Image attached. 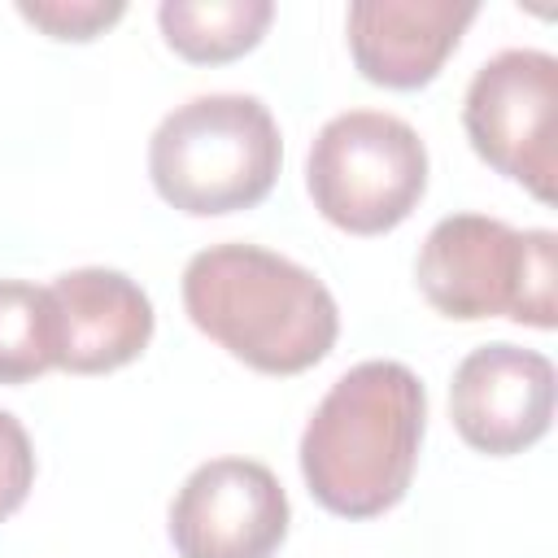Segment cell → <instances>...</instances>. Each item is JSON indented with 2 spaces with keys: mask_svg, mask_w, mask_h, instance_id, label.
<instances>
[{
  "mask_svg": "<svg viewBox=\"0 0 558 558\" xmlns=\"http://www.w3.org/2000/svg\"><path fill=\"white\" fill-rule=\"evenodd\" d=\"M423 427L427 392L405 362L349 366L301 432L296 458L314 501L340 519L392 510L414 480Z\"/></svg>",
  "mask_w": 558,
  "mask_h": 558,
  "instance_id": "obj_1",
  "label": "cell"
},
{
  "mask_svg": "<svg viewBox=\"0 0 558 558\" xmlns=\"http://www.w3.org/2000/svg\"><path fill=\"white\" fill-rule=\"evenodd\" d=\"M183 310L209 340L262 375H301L340 336L327 283L262 244L201 248L183 266Z\"/></svg>",
  "mask_w": 558,
  "mask_h": 558,
  "instance_id": "obj_2",
  "label": "cell"
},
{
  "mask_svg": "<svg viewBox=\"0 0 558 558\" xmlns=\"http://www.w3.org/2000/svg\"><path fill=\"white\" fill-rule=\"evenodd\" d=\"M283 140L270 109L244 92H209L174 105L148 140V179L166 205L192 218L266 201Z\"/></svg>",
  "mask_w": 558,
  "mask_h": 558,
  "instance_id": "obj_3",
  "label": "cell"
},
{
  "mask_svg": "<svg viewBox=\"0 0 558 558\" xmlns=\"http://www.w3.org/2000/svg\"><path fill=\"white\" fill-rule=\"evenodd\" d=\"M414 279L445 318H514L549 331L558 323V235L514 231L488 214L440 218L414 262Z\"/></svg>",
  "mask_w": 558,
  "mask_h": 558,
  "instance_id": "obj_4",
  "label": "cell"
},
{
  "mask_svg": "<svg viewBox=\"0 0 558 558\" xmlns=\"http://www.w3.org/2000/svg\"><path fill=\"white\" fill-rule=\"evenodd\" d=\"M314 209L349 235L401 227L427 192V148L418 131L384 109H349L323 122L305 157Z\"/></svg>",
  "mask_w": 558,
  "mask_h": 558,
  "instance_id": "obj_5",
  "label": "cell"
},
{
  "mask_svg": "<svg viewBox=\"0 0 558 558\" xmlns=\"http://www.w3.org/2000/svg\"><path fill=\"white\" fill-rule=\"evenodd\" d=\"M471 148L536 201H554L558 183V57L541 48H506L488 57L462 100Z\"/></svg>",
  "mask_w": 558,
  "mask_h": 558,
  "instance_id": "obj_6",
  "label": "cell"
},
{
  "mask_svg": "<svg viewBox=\"0 0 558 558\" xmlns=\"http://www.w3.org/2000/svg\"><path fill=\"white\" fill-rule=\"evenodd\" d=\"M288 519V493L266 462L209 458L170 501V541L179 558H270Z\"/></svg>",
  "mask_w": 558,
  "mask_h": 558,
  "instance_id": "obj_7",
  "label": "cell"
},
{
  "mask_svg": "<svg viewBox=\"0 0 558 558\" xmlns=\"http://www.w3.org/2000/svg\"><path fill=\"white\" fill-rule=\"evenodd\" d=\"M449 418L488 458L523 453L554 423V362L510 340L471 349L449 384Z\"/></svg>",
  "mask_w": 558,
  "mask_h": 558,
  "instance_id": "obj_8",
  "label": "cell"
},
{
  "mask_svg": "<svg viewBox=\"0 0 558 558\" xmlns=\"http://www.w3.org/2000/svg\"><path fill=\"white\" fill-rule=\"evenodd\" d=\"M52 362L70 375H105L135 362L153 340L148 292L109 266H78L52 279Z\"/></svg>",
  "mask_w": 558,
  "mask_h": 558,
  "instance_id": "obj_9",
  "label": "cell"
},
{
  "mask_svg": "<svg viewBox=\"0 0 558 558\" xmlns=\"http://www.w3.org/2000/svg\"><path fill=\"white\" fill-rule=\"evenodd\" d=\"M475 13V0H353L344 17L353 65L379 87L414 92L440 74Z\"/></svg>",
  "mask_w": 558,
  "mask_h": 558,
  "instance_id": "obj_10",
  "label": "cell"
},
{
  "mask_svg": "<svg viewBox=\"0 0 558 558\" xmlns=\"http://www.w3.org/2000/svg\"><path fill=\"white\" fill-rule=\"evenodd\" d=\"M270 0H166L157 9L166 44L201 65H218L248 52L270 26Z\"/></svg>",
  "mask_w": 558,
  "mask_h": 558,
  "instance_id": "obj_11",
  "label": "cell"
},
{
  "mask_svg": "<svg viewBox=\"0 0 558 558\" xmlns=\"http://www.w3.org/2000/svg\"><path fill=\"white\" fill-rule=\"evenodd\" d=\"M52 366L48 288L0 279V384H26Z\"/></svg>",
  "mask_w": 558,
  "mask_h": 558,
  "instance_id": "obj_12",
  "label": "cell"
},
{
  "mask_svg": "<svg viewBox=\"0 0 558 558\" xmlns=\"http://www.w3.org/2000/svg\"><path fill=\"white\" fill-rule=\"evenodd\" d=\"M17 13L52 39H92L105 26H113L126 13V4L122 0H22Z\"/></svg>",
  "mask_w": 558,
  "mask_h": 558,
  "instance_id": "obj_13",
  "label": "cell"
},
{
  "mask_svg": "<svg viewBox=\"0 0 558 558\" xmlns=\"http://www.w3.org/2000/svg\"><path fill=\"white\" fill-rule=\"evenodd\" d=\"M35 484V449H31V436L26 427L0 410V519H9L26 493Z\"/></svg>",
  "mask_w": 558,
  "mask_h": 558,
  "instance_id": "obj_14",
  "label": "cell"
}]
</instances>
